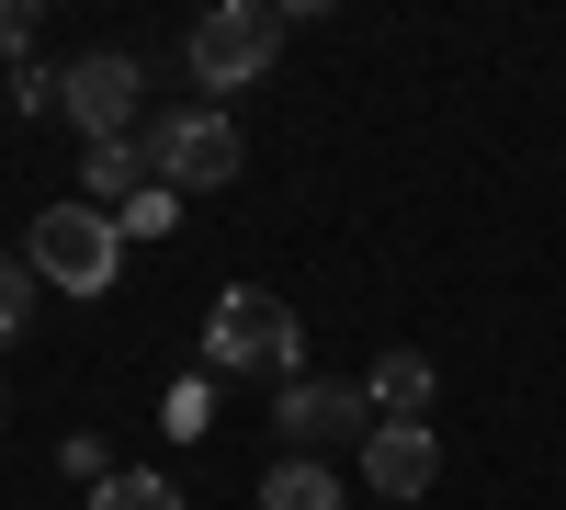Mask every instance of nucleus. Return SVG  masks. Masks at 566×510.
<instances>
[{
    "mask_svg": "<svg viewBox=\"0 0 566 510\" xmlns=\"http://www.w3.org/2000/svg\"><path fill=\"white\" fill-rule=\"evenodd\" d=\"M205 363L295 386V363H306V330H295V306H283L272 284H227V295H216V318H205Z\"/></svg>",
    "mask_w": 566,
    "mask_h": 510,
    "instance_id": "f257e3e1",
    "label": "nucleus"
},
{
    "mask_svg": "<svg viewBox=\"0 0 566 510\" xmlns=\"http://www.w3.org/2000/svg\"><path fill=\"white\" fill-rule=\"evenodd\" d=\"M136 148H148V181L181 205V194H227V181H239V125H227L216 103H181V114H159L148 136H136Z\"/></svg>",
    "mask_w": 566,
    "mask_h": 510,
    "instance_id": "f03ea898",
    "label": "nucleus"
},
{
    "mask_svg": "<svg viewBox=\"0 0 566 510\" xmlns=\"http://www.w3.org/2000/svg\"><path fill=\"white\" fill-rule=\"evenodd\" d=\"M23 261H34L57 295H103L114 272H125V216H103V205H80V194H69V205H45V216H34Z\"/></svg>",
    "mask_w": 566,
    "mask_h": 510,
    "instance_id": "7ed1b4c3",
    "label": "nucleus"
},
{
    "mask_svg": "<svg viewBox=\"0 0 566 510\" xmlns=\"http://www.w3.org/2000/svg\"><path fill=\"white\" fill-rule=\"evenodd\" d=\"M272 58H283V12L272 0H216V12L193 23V80L205 91H250Z\"/></svg>",
    "mask_w": 566,
    "mask_h": 510,
    "instance_id": "20e7f679",
    "label": "nucleus"
},
{
    "mask_svg": "<svg viewBox=\"0 0 566 510\" xmlns=\"http://www.w3.org/2000/svg\"><path fill=\"white\" fill-rule=\"evenodd\" d=\"M136 91H148V80H136L125 45H91L80 69H57V114L91 136V148H103V136H125V125H136Z\"/></svg>",
    "mask_w": 566,
    "mask_h": 510,
    "instance_id": "39448f33",
    "label": "nucleus"
},
{
    "mask_svg": "<svg viewBox=\"0 0 566 510\" xmlns=\"http://www.w3.org/2000/svg\"><path fill=\"white\" fill-rule=\"evenodd\" d=\"M272 420H283V443H374V397L363 386H317V375H295V386H272Z\"/></svg>",
    "mask_w": 566,
    "mask_h": 510,
    "instance_id": "423d86ee",
    "label": "nucleus"
},
{
    "mask_svg": "<svg viewBox=\"0 0 566 510\" xmlns=\"http://www.w3.org/2000/svg\"><path fill=\"white\" fill-rule=\"evenodd\" d=\"M363 477L386 488V499L442 488V443H431V420H374V443H363Z\"/></svg>",
    "mask_w": 566,
    "mask_h": 510,
    "instance_id": "0eeeda50",
    "label": "nucleus"
},
{
    "mask_svg": "<svg viewBox=\"0 0 566 510\" xmlns=\"http://www.w3.org/2000/svg\"><path fill=\"white\" fill-rule=\"evenodd\" d=\"M363 397H374V420H419L431 408V352H386L363 375Z\"/></svg>",
    "mask_w": 566,
    "mask_h": 510,
    "instance_id": "6e6552de",
    "label": "nucleus"
},
{
    "mask_svg": "<svg viewBox=\"0 0 566 510\" xmlns=\"http://www.w3.org/2000/svg\"><path fill=\"white\" fill-rule=\"evenodd\" d=\"M80 181H91L80 205H103V216H114V205H136V181H148V148H136V136H103V148L80 159Z\"/></svg>",
    "mask_w": 566,
    "mask_h": 510,
    "instance_id": "1a4fd4ad",
    "label": "nucleus"
},
{
    "mask_svg": "<svg viewBox=\"0 0 566 510\" xmlns=\"http://www.w3.org/2000/svg\"><path fill=\"white\" fill-rule=\"evenodd\" d=\"M261 510H340V477L306 466V454H283V466L261 477Z\"/></svg>",
    "mask_w": 566,
    "mask_h": 510,
    "instance_id": "9d476101",
    "label": "nucleus"
},
{
    "mask_svg": "<svg viewBox=\"0 0 566 510\" xmlns=\"http://www.w3.org/2000/svg\"><path fill=\"white\" fill-rule=\"evenodd\" d=\"M91 510H181V488H170L159 466H114L103 488H91Z\"/></svg>",
    "mask_w": 566,
    "mask_h": 510,
    "instance_id": "9b49d317",
    "label": "nucleus"
},
{
    "mask_svg": "<svg viewBox=\"0 0 566 510\" xmlns=\"http://www.w3.org/2000/svg\"><path fill=\"white\" fill-rule=\"evenodd\" d=\"M34 318V261H0V341H23Z\"/></svg>",
    "mask_w": 566,
    "mask_h": 510,
    "instance_id": "f8f14e48",
    "label": "nucleus"
},
{
    "mask_svg": "<svg viewBox=\"0 0 566 510\" xmlns=\"http://www.w3.org/2000/svg\"><path fill=\"white\" fill-rule=\"evenodd\" d=\"M0 58L34 69V0H0Z\"/></svg>",
    "mask_w": 566,
    "mask_h": 510,
    "instance_id": "ddd939ff",
    "label": "nucleus"
},
{
    "mask_svg": "<svg viewBox=\"0 0 566 510\" xmlns=\"http://www.w3.org/2000/svg\"><path fill=\"white\" fill-rule=\"evenodd\" d=\"M12 114H57V69H12Z\"/></svg>",
    "mask_w": 566,
    "mask_h": 510,
    "instance_id": "4468645a",
    "label": "nucleus"
},
{
    "mask_svg": "<svg viewBox=\"0 0 566 510\" xmlns=\"http://www.w3.org/2000/svg\"><path fill=\"white\" fill-rule=\"evenodd\" d=\"M0 408H12V397H0Z\"/></svg>",
    "mask_w": 566,
    "mask_h": 510,
    "instance_id": "2eb2a0df",
    "label": "nucleus"
}]
</instances>
